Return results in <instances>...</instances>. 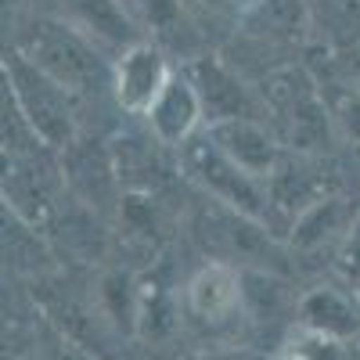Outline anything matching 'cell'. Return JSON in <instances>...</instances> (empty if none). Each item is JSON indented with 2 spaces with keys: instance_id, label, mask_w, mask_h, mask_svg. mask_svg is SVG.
<instances>
[{
  "instance_id": "7",
  "label": "cell",
  "mask_w": 360,
  "mask_h": 360,
  "mask_svg": "<svg viewBox=\"0 0 360 360\" xmlns=\"http://www.w3.org/2000/svg\"><path fill=\"white\" fill-rule=\"evenodd\" d=\"M242 299V278L227 263H209L188 285V307L202 321H227Z\"/></svg>"
},
{
  "instance_id": "11",
  "label": "cell",
  "mask_w": 360,
  "mask_h": 360,
  "mask_svg": "<svg viewBox=\"0 0 360 360\" xmlns=\"http://www.w3.org/2000/svg\"><path fill=\"white\" fill-rule=\"evenodd\" d=\"M342 259H346V270H349V274H356V278H360V224L349 231V242H346Z\"/></svg>"
},
{
  "instance_id": "1",
  "label": "cell",
  "mask_w": 360,
  "mask_h": 360,
  "mask_svg": "<svg viewBox=\"0 0 360 360\" xmlns=\"http://www.w3.org/2000/svg\"><path fill=\"white\" fill-rule=\"evenodd\" d=\"M18 54L33 69L51 76L58 86L72 90V94L98 86L105 76L98 54H94V44L76 25H65V22H47V18L33 22L18 40Z\"/></svg>"
},
{
  "instance_id": "6",
  "label": "cell",
  "mask_w": 360,
  "mask_h": 360,
  "mask_svg": "<svg viewBox=\"0 0 360 360\" xmlns=\"http://www.w3.org/2000/svg\"><path fill=\"white\" fill-rule=\"evenodd\" d=\"M202 112L205 105H202L198 86L188 76H173L169 86L162 90V98L148 112V119H152V130L162 144H188Z\"/></svg>"
},
{
  "instance_id": "8",
  "label": "cell",
  "mask_w": 360,
  "mask_h": 360,
  "mask_svg": "<svg viewBox=\"0 0 360 360\" xmlns=\"http://www.w3.org/2000/svg\"><path fill=\"white\" fill-rule=\"evenodd\" d=\"M299 317H303L307 332L324 335L332 342H342V339L360 332L356 310L349 307V299L339 295L335 288H314V292H307L303 303H299Z\"/></svg>"
},
{
  "instance_id": "3",
  "label": "cell",
  "mask_w": 360,
  "mask_h": 360,
  "mask_svg": "<svg viewBox=\"0 0 360 360\" xmlns=\"http://www.w3.org/2000/svg\"><path fill=\"white\" fill-rule=\"evenodd\" d=\"M184 166L191 169V176L198 180L205 191H213L220 202L234 205L242 217L266 220V195L259 188V180L249 176L245 169H238L213 144L209 134H202V137L184 144Z\"/></svg>"
},
{
  "instance_id": "10",
  "label": "cell",
  "mask_w": 360,
  "mask_h": 360,
  "mask_svg": "<svg viewBox=\"0 0 360 360\" xmlns=\"http://www.w3.org/2000/svg\"><path fill=\"white\" fill-rule=\"evenodd\" d=\"M123 8L159 33H173L180 22V0H123Z\"/></svg>"
},
{
  "instance_id": "4",
  "label": "cell",
  "mask_w": 360,
  "mask_h": 360,
  "mask_svg": "<svg viewBox=\"0 0 360 360\" xmlns=\"http://www.w3.org/2000/svg\"><path fill=\"white\" fill-rule=\"evenodd\" d=\"M169 79H173V72L159 47L130 44L115 65V98L127 112L148 115L152 105L162 98V90L169 86Z\"/></svg>"
},
{
  "instance_id": "5",
  "label": "cell",
  "mask_w": 360,
  "mask_h": 360,
  "mask_svg": "<svg viewBox=\"0 0 360 360\" xmlns=\"http://www.w3.org/2000/svg\"><path fill=\"white\" fill-rule=\"evenodd\" d=\"M205 134L213 137V144L238 166L256 180H270L278 173V144L266 137V130L256 119H220V123H209Z\"/></svg>"
},
{
  "instance_id": "2",
  "label": "cell",
  "mask_w": 360,
  "mask_h": 360,
  "mask_svg": "<svg viewBox=\"0 0 360 360\" xmlns=\"http://www.w3.org/2000/svg\"><path fill=\"white\" fill-rule=\"evenodd\" d=\"M8 76H11L15 101L25 112L33 134L40 141H47L51 148H65L72 141V127H76L72 123V108H69V90L58 86L40 69H33L22 54L11 58Z\"/></svg>"
},
{
  "instance_id": "9",
  "label": "cell",
  "mask_w": 360,
  "mask_h": 360,
  "mask_svg": "<svg viewBox=\"0 0 360 360\" xmlns=\"http://www.w3.org/2000/svg\"><path fill=\"white\" fill-rule=\"evenodd\" d=\"M76 8V29L86 40H105L119 44L130 29H127V8L123 0H72Z\"/></svg>"
}]
</instances>
